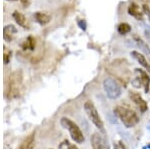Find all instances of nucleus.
Returning <instances> with one entry per match:
<instances>
[{"instance_id": "20", "label": "nucleus", "mask_w": 150, "mask_h": 149, "mask_svg": "<svg viewBox=\"0 0 150 149\" xmlns=\"http://www.w3.org/2000/svg\"><path fill=\"white\" fill-rule=\"evenodd\" d=\"M132 85L134 86V87H136V88H140V87H141V85H142V83H141V81H140V79L138 77H135L132 80Z\"/></svg>"}, {"instance_id": "23", "label": "nucleus", "mask_w": 150, "mask_h": 149, "mask_svg": "<svg viewBox=\"0 0 150 149\" xmlns=\"http://www.w3.org/2000/svg\"><path fill=\"white\" fill-rule=\"evenodd\" d=\"M77 24H78V26L81 28V30H83V31L86 30V22L84 20H78L77 21Z\"/></svg>"}, {"instance_id": "15", "label": "nucleus", "mask_w": 150, "mask_h": 149, "mask_svg": "<svg viewBox=\"0 0 150 149\" xmlns=\"http://www.w3.org/2000/svg\"><path fill=\"white\" fill-rule=\"evenodd\" d=\"M36 46V40L33 36H28L22 43V49L25 51H33Z\"/></svg>"}, {"instance_id": "26", "label": "nucleus", "mask_w": 150, "mask_h": 149, "mask_svg": "<svg viewBox=\"0 0 150 149\" xmlns=\"http://www.w3.org/2000/svg\"><path fill=\"white\" fill-rule=\"evenodd\" d=\"M18 149H25V147H24V144H23V145H21Z\"/></svg>"}, {"instance_id": "17", "label": "nucleus", "mask_w": 150, "mask_h": 149, "mask_svg": "<svg viewBox=\"0 0 150 149\" xmlns=\"http://www.w3.org/2000/svg\"><path fill=\"white\" fill-rule=\"evenodd\" d=\"M117 30H118V32H119V34L125 35L131 31V26L128 23H120L117 27Z\"/></svg>"}, {"instance_id": "24", "label": "nucleus", "mask_w": 150, "mask_h": 149, "mask_svg": "<svg viewBox=\"0 0 150 149\" xmlns=\"http://www.w3.org/2000/svg\"><path fill=\"white\" fill-rule=\"evenodd\" d=\"M144 34H145V37L148 39V41L150 42V28H146L144 30Z\"/></svg>"}, {"instance_id": "21", "label": "nucleus", "mask_w": 150, "mask_h": 149, "mask_svg": "<svg viewBox=\"0 0 150 149\" xmlns=\"http://www.w3.org/2000/svg\"><path fill=\"white\" fill-rule=\"evenodd\" d=\"M113 148L114 149H126L124 146V144H123L121 141H118V142H114L113 144Z\"/></svg>"}, {"instance_id": "5", "label": "nucleus", "mask_w": 150, "mask_h": 149, "mask_svg": "<svg viewBox=\"0 0 150 149\" xmlns=\"http://www.w3.org/2000/svg\"><path fill=\"white\" fill-rule=\"evenodd\" d=\"M103 88L106 95L110 99H117L121 95V87L113 78H105L103 81Z\"/></svg>"}, {"instance_id": "22", "label": "nucleus", "mask_w": 150, "mask_h": 149, "mask_svg": "<svg viewBox=\"0 0 150 149\" xmlns=\"http://www.w3.org/2000/svg\"><path fill=\"white\" fill-rule=\"evenodd\" d=\"M142 9H143V13L146 14V16L148 17L149 21H150V7L145 4V5L142 6Z\"/></svg>"}, {"instance_id": "9", "label": "nucleus", "mask_w": 150, "mask_h": 149, "mask_svg": "<svg viewBox=\"0 0 150 149\" xmlns=\"http://www.w3.org/2000/svg\"><path fill=\"white\" fill-rule=\"evenodd\" d=\"M131 56L135 60H137V62H138L140 65L146 69L147 73L150 74V63L148 62V60H147V58L144 56L143 54L140 53V52H137V51H132L131 52Z\"/></svg>"}, {"instance_id": "13", "label": "nucleus", "mask_w": 150, "mask_h": 149, "mask_svg": "<svg viewBox=\"0 0 150 149\" xmlns=\"http://www.w3.org/2000/svg\"><path fill=\"white\" fill-rule=\"evenodd\" d=\"M128 13H129V15L133 16V17H135L136 19H139V20L141 19V20H143V13L140 12L138 5H136L135 3L130 4V6L128 7Z\"/></svg>"}, {"instance_id": "18", "label": "nucleus", "mask_w": 150, "mask_h": 149, "mask_svg": "<svg viewBox=\"0 0 150 149\" xmlns=\"http://www.w3.org/2000/svg\"><path fill=\"white\" fill-rule=\"evenodd\" d=\"M58 149H78L75 145L71 144L68 140L62 141V143H60V145L58 146Z\"/></svg>"}, {"instance_id": "7", "label": "nucleus", "mask_w": 150, "mask_h": 149, "mask_svg": "<svg viewBox=\"0 0 150 149\" xmlns=\"http://www.w3.org/2000/svg\"><path fill=\"white\" fill-rule=\"evenodd\" d=\"M129 97H130V99H131L132 101L134 102L137 106H138L139 109L141 110V112H145L147 109H148L147 102L141 97V95H140L139 93L130 91V92H129Z\"/></svg>"}, {"instance_id": "2", "label": "nucleus", "mask_w": 150, "mask_h": 149, "mask_svg": "<svg viewBox=\"0 0 150 149\" xmlns=\"http://www.w3.org/2000/svg\"><path fill=\"white\" fill-rule=\"evenodd\" d=\"M22 83V74L21 71H16L12 73L7 81L6 96L8 98H16L20 94V86Z\"/></svg>"}, {"instance_id": "25", "label": "nucleus", "mask_w": 150, "mask_h": 149, "mask_svg": "<svg viewBox=\"0 0 150 149\" xmlns=\"http://www.w3.org/2000/svg\"><path fill=\"white\" fill-rule=\"evenodd\" d=\"M22 2H23V5L24 6H29V3H30V1L29 0H22Z\"/></svg>"}, {"instance_id": "8", "label": "nucleus", "mask_w": 150, "mask_h": 149, "mask_svg": "<svg viewBox=\"0 0 150 149\" xmlns=\"http://www.w3.org/2000/svg\"><path fill=\"white\" fill-rule=\"evenodd\" d=\"M135 73L137 74V77L140 79L142 85L144 86V91L145 93H148L149 91V85H150V77L149 74L147 72L140 68H135Z\"/></svg>"}, {"instance_id": "1", "label": "nucleus", "mask_w": 150, "mask_h": 149, "mask_svg": "<svg viewBox=\"0 0 150 149\" xmlns=\"http://www.w3.org/2000/svg\"><path fill=\"white\" fill-rule=\"evenodd\" d=\"M114 114L116 117L121 120V122L127 128L134 127L139 122V117L136 114V112L131 109H128L126 107L116 106L114 108Z\"/></svg>"}, {"instance_id": "28", "label": "nucleus", "mask_w": 150, "mask_h": 149, "mask_svg": "<svg viewBox=\"0 0 150 149\" xmlns=\"http://www.w3.org/2000/svg\"><path fill=\"white\" fill-rule=\"evenodd\" d=\"M148 148L150 149V144H149V145H148Z\"/></svg>"}, {"instance_id": "11", "label": "nucleus", "mask_w": 150, "mask_h": 149, "mask_svg": "<svg viewBox=\"0 0 150 149\" xmlns=\"http://www.w3.org/2000/svg\"><path fill=\"white\" fill-rule=\"evenodd\" d=\"M133 39L137 44V46L140 48V50L148 57V61H150V47L148 46V44L142 38H140L138 35H133Z\"/></svg>"}, {"instance_id": "6", "label": "nucleus", "mask_w": 150, "mask_h": 149, "mask_svg": "<svg viewBox=\"0 0 150 149\" xmlns=\"http://www.w3.org/2000/svg\"><path fill=\"white\" fill-rule=\"evenodd\" d=\"M91 145L92 149H110L106 138L100 133H94L91 136Z\"/></svg>"}, {"instance_id": "14", "label": "nucleus", "mask_w": 150, "mask_h": 149, "mask_svg": "<svg viewBox=\"0 0 150 149\" xmlns=\"http://www.w3.org/2000/svg\"><path fill=\"white\" fill-rule=\"evenodd\" d=\"M12 16H13L14 20L16 21V23H17L18 25H20L21 27L27 29V28H28L27 20H26L25 16H24L22 13H20V12H18V11H14L13 14H12Z\"/></svg>"}, {"instance_id": "12", "label": "nucleus", "mask_w": 150, "mask_h": 149, "mask_svg": "<svg viewBox=\"0 0 150 149\" xmlns=\"http://www.w3.org/2000/svg\"><path fill=\"white\" fill-rule=\"evenodd\" d=\"M34 17L37 23H39L40 25H46L51 20V16L48 15L47 13H44V12H35Z\"/></svg>"}, {"instance_id": "4", "label": "nucleus", "mask_w": 150, "mask_h": 149, "mask_svg": "<svg viewBox=\"0 0 150 149\" xmlns=\"http://www.w3.org/2000/svg\"><path fill=\"white\" fill-rule=\"evenodd\" d=\"M84 110H85L89 120L95 125V127H97L99 130H100V132H102L103 134L105 133V128H104L103 121L98 113L97 109H96L95 105L88 100V101H86L84 103Z\"/></svg>"}, {"instance_id": "3", "label": "nucleus", "mask_w": 150, "mask_h": 149, "mask_svg": "<svg viewBox=\"0 0 150 149\" xmlns=\"http://www.w3.org/2000/svg\"><path fill=\"white\" fill-rule=\"evenodd\" d=\"M60 122H61V125L69 131L70 136L75 142L79 144L83 143V141L85 140V137H84L81 129L79 128V126L75 122L72 121L71 119L67 118V117H62Z\"/></svg>"}, {"instance_id": "27", "label": "nucleus", "mask_w": 150, "mask_h": 149, "mask_svg": "<svg viewBox=\"0 0 150 149\" xmlns=\"http://www.w3.org/2000/svg\"><path fill=\"white\" fill-rule=\"evenodd\" d=\"M8 1H16V0H8Z\"/></svg>"}, {"instance_id": "19", "label": "nucleus", "mask_w": 150, "mask_h": 149, "mask_svg": "<svg viewBox=\"0 0 150 149\" xmlns=\"http://www.w3.org/2000/svg\"><path fill=\"white\" fill-rule=\"evenodd\" d=\"M12 56V52L10 49L8 48H4V63L7 64L9 61H10V57Z\"/></svg>"}, {"instance_id": "10", "label": "nucleus", "mask_w": 150, "mask_h": 149, "mask_svg": "<svg viewBox=\"0 0 150 149\" xmlns=\"http://www.w3.org/2000/svg\"><path fill=\"white\" fill-rule=\"evenodd\" d=\"M16 33H17V29L14 25L12 24H8L4 27L3 29V37H4V40L6 42H11L12 40L14 39L15 37Z\"/></svg>"}, {"instance_id": "16", "label": "nucleus", "mask_w": 150, "mask_h": 149, "mask_svg": "<svg viewBox=\"0 0 150 149\" xmlns=\"http://www.w3.org/2000/svg\"><path fill=\"white\" fill-rule=\"evenodd\" d=\"M34 144H35V134L33 132V133H31V135H29L26 138V141L24 142V147H25V149H33Z\"/></svg>"}]
</instances>
